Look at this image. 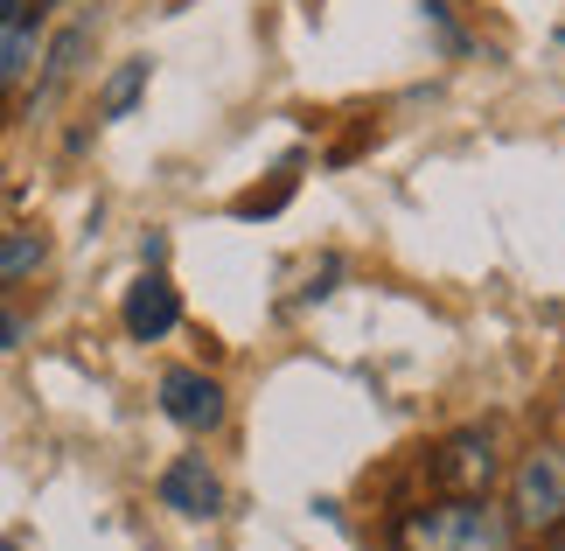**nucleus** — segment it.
<instances>
[{
	"label": "nucleus",
	"mask_w": 565,
	"mask_h": 551,
	"mask_svg": "<svg viewBox=\"0 0 565 551\" xmlns=\"http://www.w3.org/2000/svg\"><path fill=\"white\" fill-rule=\"evenodd\" d=\"M147 92V56H134V63H126V71L113 77V84H105V119H119L126 113V105H134Z\"/></svg>",
	"instance_id": "1a4fd4ad"
},
{
	"label": "nucleus",
	"mask_w": 565,
	"mask_h": 551,
	"mask_svg": "<svg viewBox=\"0 0 565 551\" xmlns=\"http://www.w3.org/2000/svg\"><path fill=\"white\" fill-rule=\"evenodd\" d=\"M516 523L489 496H447L433 510L398 517V551H510Z\"/></svg>",
	"instance_id": "f257e3e1"
},
{
	"label": "nucleus",
	"mask_w": 565,
	"mask_h": 551,
	"mask_svg": "<svg viewBox=\"0 0 565 551\" xmlns=\"http://www.w3.org/2000/svg\"><path fill=\"white\" fill-rule=\"evenodd\" d=\"M42 258H50V237L42 231H0V286L42 273Z\"/></svg>",
	"instance_id": "0eeeda50"
},
{
	"label": "nucleus",
	"mask_w": 565,
	"mask_h": 551,
	"mask_svg": "<svg viewBox=\"0 0 565 551\" xmlns=\"http://www.w3.org/2000/svg\"><path fill=\"white\" fill-rule=\"evenodd\" d=\"M8 21H21V0H0V29H8Z\"/></svg>",
	"instance_id": "9b49d317"
},
{
	"label": "nucleus",
	"mask_w": 565,
	"mask_h": 551,
	"mask_svg": "<svg viewBox=\"0 0 565 551\" xmlns=\"http://www.w3.org/2000/svg\"><path fill=\"white\" fill-rule=\"evenodd\" d=\"M29 56H35V35L21 29V21H8V29H0V84H14L29 71Z\"/></svg>",
	"instance_id": "6e6552de"
},
{
	"label": "nucleus",
	"mask_w": 565,
	"mask_h": 551,
	"mask_svg": "<svg viewBox=\"0 0 565 551\" xmlns=\"http://www.w3.org/2000/svg\"><path fill=\"white\" fill-rule=\"evenodd\" d=\"M558 551H565V544H558Z\"/></svg>",
	"instance_id": "f8f14e48"
},
{
	"label": "nucleus",
	"mask_w": 565,
	"mask_h": 551,
	"mask_svg": "<svg viewBox=\"0 0 565 551\" xmlns=\"http://www.w3.org/2000/svg\"><path fill=\"white\" fill-rule=\"evenodd\" d=\"M161 412L175 418L182 433H216L224 426V384L203 378V370H168L161 378Z\"/></svg>",
	"instance_id": "7ed1b4c3"
},
{
	"label": "nucleus",
	"mask_w": 565,
	"mask_h": 551,
	"mask_svg": "<svg viewBox=\"0 0 565 551\" xmlns=\"http://www.w3.org/2000/svg\"><path fill=\"white\" fill-rule=\"evenodd\" d=\"M489 475H495L489 433H461V439L447 447V460H440V481H454L461 496H482V489H489Z\"/></svg>",
	"instance_id": "423d86ee"
},
{
	"label": "nucleus",
	"mask_w": 565,
	"mask_h": 551,
	"mask_svg": "<svg viewBox=\"0 0 565 551\" xmlns=\"http://www.w3.org/2000/svg\"><path fill=\"white\" fill-rule=\"evenodd\" d=\"M14 342H21V321H14V315H0V349H14Z\"/></svg>",
	"instance_id": "9d476101"
},
{
	"label": "nucleus",
	"mask_w": 565,
	"mask_h": 551,
	"mask_svg": "<svg viewBox=\"0 0 565 551\" xmlns=\"http://www.w3.org/2000/svg\"><path fill=\"white\" fill-rule=\"evenodd\" d=\"M565 523V454L531 447L516 460V531H558Z\"/></svg>",
	"instance_id": "f03ea898"
},
{
	"label": "nucleus",
	"mask_w": 565,
	"mask_h": 551,
	"mask_svg": "<svg viewBox=\"0 0 565 551\" xmlns=\"http://www.w3.org/2000/svg\"><path fill=\"white\" fill-rule=\"evenodd\" d=\"M175 321H182V300H175V286H168L161 273H140L134 286H126V336L134 342H161Z\"/></svg>",
	"instance_id": "20e7f679"
},
{
	"label": "nucleus",
	"mask_w": 565,
	"mask_h": 551,
	"mask_svg": "<svg viewBox=\"0 0 565 551\" xmlns=\"http://www.w3.org/2000/svg\"><path fill=\"white\" fill-rule=\"evenodd\" d=\"M161 502H168L175 517H216V510H224V481L210 475L203 454H182L175 468L161 475Z\"/></svg>",
	"instance_id": "39448f33"
}]
</instances>
